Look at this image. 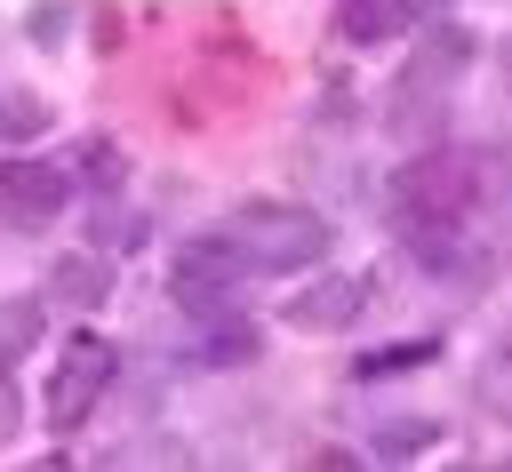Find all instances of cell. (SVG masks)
Here are the masks:
<instances>
[{"label":"cell","mask_w":512,"mask_h":472,"mask_svg":"<svg viewBox=\"0 0 512 472\" xmlns=\"http://www.w3.org/2000/svg\"><path fill=\"white\" fill-rule=\"evenodd\" d=\"M232 232H240V248H248V272H312V264L328 256V240H336L328 216L288 208V200H248V208L232 216Z\"/></svg>","instance_id":"6da1fadb"},{"label":"cell","mask_w":512,"mask_h":472,"mask_svg":"<svg viewBox=\"0 0 512 472\" xmlns=\"http://www.w3.org/2000/svg\"><path fill=\"white\" fill-rule=\"evenodd\" d=\"M240 280H248V248H240V232H232V224L192 232V240L176 248V272H168V288H176V304H184L192 320L232 312V288H240Z\"/></svg>","instance_id":"7a4b0ae2"},{"label":"cell","mask_w":512,"mask_h":472,"mask_svg":"<svg viewBox=\"0 0 512 472\" xmlns=\"http://www.w3.org/2000/svg\"><path fill=\"white\" fill-rule=\"evenodd\" d=\"M472 192H480V168L456 160V152H416L408 168L384 176V208H392L400 224H408V216H464Z\"/></svg>","instance_id":"3957f363"},{"label":"cell","mask_w":512,"mask_h":472,"mask_svg":"<svg viewBox=\"0 0 512 472\" xmlns=\"http://www.w3.org/2000/svg\"><path fill=\"white\" fill-rule=\"evenodd\" d=\"M112 376H120V344H104V336H64V360H56V376H48V424H56V432H80V424L96 416V400L112 392Z\"/></svg>","instance_id":"277c9868"},{"label":"cell","mask_w":512,"mask_h":472,"mask_svg":"<svg viewBox=\"0 0 512 472\" xmlns=\"http://www.w3.org/2000/svg\"><path fill=\"white\" fill-rule=\"evenodd\" d=\"M72 168L64 160H16V152H0V216L8 224H48V216H64L72 208Z\"/></svg>","instance_id":"5b68a950"},{"label":"cell","mask_w":512,"mask_h":472,"mask_svg":"<svg viewBox=\"0 0 512 472\" xmlns=\"http://www.w3.org/2000/svg\"><path fill=\"white\" fill-rule=\"evenodd\" d=\"M472 56H480V40H472L464 24L424 16V32H416V48H408L400 80H416V88H448V80H464V72H472Z\"/></svg>","instance_id":"8992f818"},{"label":"cell","mask_w":512,"mask_h":472,"mask_svg":"<svg viewBox=\"0 0 512 472\" xmlns=\"http://www.w3.org/2000/svg\"><path fill=\"white\" fill-rule=\"evenodd\" d=\"M368 272H320L304 296H288V328H352L368 312Z\"/></svg>","instance_id":"52a82bcc"},{"label":"cell","mask_w":512,"mask_h":472,"mask_svg":"<svg viewBox=\"0 0 512 472\" xmlns=\"http://www.w3.org/2000/svg\"><path fill=\"white\" fill-rule=\"evenodd\" d=\"M424 16H440V0H336V40L344 48H384Z\"/></svg>","instance_id":"ba28073f"},{"label":"cell","mask_w":512,"mask_h":472,"mask_svg":"<svg viewBox=\"0 0 512 472\" xmlns=\"http://www.w3.org/2000/svg\"><path fill=\"white\" fill-rule=\"evenodd\" d=\"M264 352V336H256V320H240V312H216V320H200L192 328V368H240V360H256Z\"/></svg>","instance_id":"9c48e42d"},{"label":"cell","mask_w":512,"mask_h":472,"mask_svg":"<svg viewBox=\"0 0 512 472\" xmlns=\"http://www.w3.org/2000/svg\"><path fill=\"white\" fill-rule=\"evenodd\" d=\"M48 296H64V304H80V312H88V304H104V296H112V264H104V256H88V248H72V256H56V264H48Z\"/></svg>","instance_id":"30bf717a"},{"label":"cell","mask_w":512,"mask_h":472,"mask_svg":"<svg viewBox=\"0 0 512 472\" xmlns=\"http://www.w3.org/2000/svg\"><path fill=\"white\" fill-rule=\"evenodd\" d=\"M392 136H408V144H424L432 128H448V88H416V80H400L392 88Z\"/></svg>","instance_id":"8fae6325"},{"label":"cell","mask_w":512,"mask_h":472,"mask_svg":"<svg viewBox=\"0 0 512 472\" xmlns=\"http://www.w3.org/2000/svg\"><path fill=\"white\" fill-rule=\"evenodd\" d=\"M440 352H448L440 336H400V344H376V352H360V360H352V376H360V384H384V376H416V368H432Z\"/></svg>","instance_id":"7c38bea8"},{"label":"cell","mask_w":512,"mask_h":472,"mask_svg":"<svg viewBox=\"0 0 512 472\" xmlns=\"http://www.w3.org/2000/svg\"><path fill=\"white\" fill-rule=\"evenodd\" d=\"M424 448H440V424H432V416H392V424H376V432H368V456H384V464L424 456Z\"/></svg>","instance_id":"4fadbf2b"},{"label":"cell","mask_w":512,"mask_h":472,"mask_svg":"<svg viewBox=\"0 0 512 472\" xmlns=\"http://www.w3.org/2000/svg\"><path fill=\"white\" fill-rule=\"evenodd\" d=\"M40 328H48L40 296H8V304H0V368H8V360H24V352L40 344Z\"/></svg>","instance_id":"5bb4252c"},{"label":"cell","mask_w":512,"mask_h":472,"mask_svg":"<svg viewBox=\"0 0 512 472\" xmlns=\"http://www.w3.org/2000/svg\"><path fill=\"white\" fill-rule=\"evenodd\" d=\"M72 160H80V168H72V184H88V192H120V184H128V160H120V144H112V136H88Z\"/></svg>","instance_id":"9a60e30c"},{"label":"cell","mask_w":512,"mask_h":472,"mask_svg":"<svg viewBox=\"0 0 512 472\" xmlns=\"http://www.w3.org/2000/svg\"><path fill=\"white\" fill-rule=\"evenodd\" d=\"M48 120H56V112H48L32 88H8V96H0V144H32V136H48Z\"/></svg>","instance_id":"2e32d148"},{"label":"cell","mask_w":512,"mask_h":472,"mask_svg":"<svg viewBox=\"0 0 512 472\" xmlns=\"http://www.w3.org/2000/svg\"><path fill=\"white\" fill-rule=\"evenodd\" d=\"M24 32H32L40 48H64V32H72V0H32V16H24Z\"/></svg>","instance_id":"e0dca14e"},{"label":"cell","mask_w":512,"mask_h":472,"mask_svg":"<svg viewBox=\"0 0 512 472\" xmlns=\"http://www.w3.org/2000/svg\"><path fill=\"white\" fill-rule=\"evenodd\" d=\"M104 248H128V256H136V248H144V216H120V208H112V216H104Z\"/></svg>","instance_id":"ac0fdd59"},{"label":"cell","mask_w":512,"mask_h":472,"mask_svg":"<svg viewBox=\"0 0 512 472\" xmlns=\"http://www.w3.org/2000/svg\"><path fill=\"white\" fill-rule=\"evenodd\" d=\"M16 416H24V408H16V384H8V368H0V448L16 440Z\"/></svg>","instance_id":"d6986e66"},{"label":"cell","mask_w":512,"mask_h":472,"mask_svg":"<svg viewBox=\"0 0 512 472\" xmlns=\"http://www.w3.org/2000/svg\"><path fill=\"white\" fill-rule=\"evenodd\" d=\"M504 88H512V48H504Z\"/></svg>","instance_id":"ffe728a7"}]
</instances>
